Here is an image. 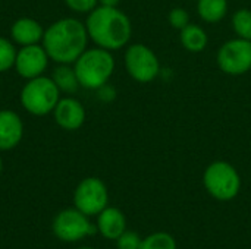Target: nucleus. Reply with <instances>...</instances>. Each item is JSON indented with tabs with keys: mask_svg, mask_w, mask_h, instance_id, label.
Here are the masks:
<instances>
[{
	"mask_svg": "<svg viewBox=\"0 0 251 249\" xmlns=\"http://www.w3.org/2000/svg\"><path fill=\"white\" fill-rule=\"evenodd\" d=\"M65 4L76 13H90L99 6V0H63Z\"/></svg>",
	"mask_w": 251,
	"mask_h": 249,
	"instance_id": "5701e85b",
	"label": "nucleus"
},
{
	"mask_svg": "<svg viewBox=\"0 0 251 249\" xmlns=\"http://www.w3.org/2000/svg\"><path fill=\"white\" fill-rule=\"evenodd\" d=\"M79 249H93V248H79Z\"/></svg>",
	"mask_w": 251,
	"mask_h": 249,
	"instance_id": "bb28decb",
	"label": "nucleus"
},
{
	"mask_svg": "<svg viewBox=\"0 0 251 249\" xmlns=\"http://www.w3.org/2000/svg\"><path fill=\"white\" fill-rule=\"evenodd\" d=\"M54 235L65 242H75L96 232L87 216L79 210H63L53 222Z\"/></svg>",
	"mask_w": 251,
	"mask_h": 249,
	"instance_id": "1a4fd4ad",
	"label": "nucleus"
},
{
	"mask_svg": "<svg viewBox=\"0 0 251 249\" xmlns=\"http://www.w3.org/2000/svg\"><path fill=\"white\" fill-rule=\"evenodd\" d=\"M1 169H3V161H1V157H0V173H1Z\"/></svg>",
	"mask_w": 251,
	"mask_h": 249,
	"instance_id": "a878e982",
	"label": "nucleus"
},
{
	"mask_svg": "<svg viewBox=\"0 0 251 249\" xmlns=\"http://www.w3.org/2000/svg\"><path fill=\"white\" fill-rule=\"evenodd\" d=\"M96 92H97V98L100 101H103V103H112L116 98V95H118L115 87H112L109 82L104 84V85H101L100 88H97Z\"/></svg>",
	"mask_w": 251,
	"mask_h": 249,
	"instance_id": "b1692460",
	"label": "nucleus"
},
{
	"mask_svg": "<svg viewBox=\"0 0 251 249\" xmlns=\"http://www.w3.org/2000/svg\"><path fill=\"white\" fill-rule=\"evenodd\" d=\"M231 25L237 37L251 41V9L241 7L234 12Z\"/></svg>",
	"mask_w": 251,
	"mask_h": 249,
	"instance_id": "a211bd4d",
	"label": "nucleus"
},
{
	"mask_svg": "<svg viewBox=\"0 0 251 249\" xmlns=\"http://www.w3.org/2000/svg\"><path fill=\"white\" fill-rule=\"evenodd\" d=\"M60 92L65 94H74L79 88V81L76 78V73L74 70V66L71 65H59L53 69V73L50 76Z\"/></svg>",
	"mask_w": 251,
	"mask_h": 249,
	"instance_id": "f3484780",
	"label": "nucleus"
},
{
	"mask_svg": "<svg viewBox=\"0 0 251 249\" xmlns=\"http://www.w3.org/2000/svg\"><path fill=\"white\" fill-rule=\"evenodd\" d=\"M22 107L32 116H46L53 113L60 100V91L49 76L28 79L19 95Z\"/></svg>",
	"mask_w": 251,
	"mask_h": 249,
	"instance_id": "20e7f679",
	"label": "nucleus"
},
{
	"mask_svg": "<svg viewBox=\"0 0 251 249\" xmlns=\"http://www.w3.org/2000/svg\"><path fill=\"white\" fill-rule=\"evenodd\" d=\"M24 136V123L13 110H0V151H9L19 145Z\"/></svg>",
	"mask_w": 251,
	"mask_h": 249,
	"instance_id": "f8f14e48",
	"label": "nucleus"
},
{
	"mask_svg": "<svg viewBox=\"0 0 251 249\" xmlns=\"http://www.w3.org/2000/svg\"><path fill=\"white\" fill-rule=\"evenodd\" d=\"M124 63L128 75L140 82H153L160 75V62L157 54L143 43L129 44L124 54Z\"/></svg>",
	"mask_w": 251,
	"mask_h": 249,
	"instance_id": "423d86ee",
	"label": "nucleus"
},
{
	"mask_svg": "<svg viewBox=\"0 0 251 249\" xmlns=\"http://www.w3.org/2000/svg\"><path fill=\"white\" fill-rule=\"evenodd\" d=\"M88 40L85 22L76 18H62L44 29L41 45L49 59L57 65H74L87 50Z\"/></svg>",
	"mask_w": 251,
	"mask_h": 249,
	"instance_id": "f257e3e1",
	"label": "nucleus"
},
{
	"mask_svg": "<svg viewBox=\"0 0 251 249\" xmlns=\"http://www.w3.org/2000/svg\"><path fill=\"white\" fill-rule=\"evenodd\" d=\"M219 69L229 76H241L251 70V41L240 37L225 41L216 54Z\"/></svg>",
	"mask_w": 251,
	"mask_h": 249,
	"instance_id": "0eeeda50",
	"label": "nucleus"
},
{
	"mask_svg": "<svg viewBox=\"0 0 251 249\" xmlns=\"http://www.w3.org/2000/svg\"><path fill=\"white\" fill-rule=\"evenodd\" d=\"M53 117L57 126L65 131H78L87 117L82 103L74 97L60 98L53 110Z\"/></svg>",
	"mask_w": 251,
	"mask_h": 249,
	"instance_id": "9b49d317",
	"label": "nucleus"
},
{
	"mask_svg": "<svg viewBox=\"0 0 251 249\" xmlns=\"http://www.w3.org/2000/svg\"><path fill=\"white\" fill-rule=\"evenodd\" d=\"M49 60L50 59L43 45L40 44L24 45L16 51L13 68L19 76L28 81L41 76L49 66Z\"/></svg>",
	"mask_w": 251,
	"mask_h": 249,
	"instance_id": "9d476101",
	"label": "nucleus"
},
{
	"mask_svg": "<svg viewBox=\"0 0 251 249\" xmlns=\"http://www.w3.org/2000/svg\"><path fill=\"white\" fill-rule=\"evenodd\" d=\"M109 201L107 188L99 178H85L79 182L74 194V203L76 210L85 216L100 214Z\"/></svg>",
	"mask_w": 251,
	"mask_h": 249,
	"instance_id": "6e6552de",
	"label": "nucleus"
},
{
	"mask_svg": "<svg viewBox=\"0 0 251 249\" xmlns=\"http://www.w3.org/2000/svg\"><path fill=\"white\" fill-rule=\"evenodd\" d=\"M99 230L106 239H118L126 229L124 213L116 207H106L99 214Z\"/></svg>",
	"mask_w": 251,
	"mask_h": 249,
	"instance_id": "4468645a",
	"label": "nucleus"
},
{
	"mask_svg": "<svg viewBox=\"0 0 251 249\" xmlns=\"http://www.w3.org/2000/svg\"><path fill=\"white\" fill-rule=\"evenodd\" d=\"M140 249H176V242L169 233L157 232L143 239Z\"/></svg>",
	"mask_w": 251,
	"mask_h": 249,
	"instance_id": "6ab92c4d",
	"label": "nucleus"
},
{
	"mask_svg": "<svg viewBox=\"0 0 251 249\" xmlns=\"http://www.w3.org/2000/svg\"><path fill=\"white\" fill-rule=\"evenodd\" d=\"M228 0H197V13L206 23H218L228 15Z\"/></svg>",
	"mask_w": 251,
	"mask_h": 249,
	"instance_id": "dca6fc26",
	"label": "nucleus"
},
{
	"mask_svg": "<svg viewBox=\"0 0 251 249\" xmlns=\"http://www.w3.org/2000/svg\"><path fill=\"white\" fill-rule=\"evenodd\" d=\"M121 0H99L100 6H109V7H118Z\"/></svg>",
	"mask_w": 251,
	"mask_h": 249,
	"instance_id": "393cba45",
	"label": "nucleus"
},
{
	"mask_svg": "<svg viewBox=\"0 0 251 249\" xmlns=\"http://www.w3.org/2000/svg\"><path fill=\"white\" fill-rule=\"evenodd\" d=\"M90 40L109 51H116L128 45L132 35V23L128 15L119 7L97 6L85 19Z\"/></svg>",
	"mask_w": 251,
	"mask_h": 249,
	"instance_id": "f03ea898",
	"label": "nucleus"
},
{
	"mask_svg": "<svg viewBox=\"0 0 251 249\" xmlns=\"http://www.w3.org/2000/svg\"><path fill=\"white\" fill-rule=\"evenodd\" d=\"M72 66L79 81V87L96 91L109 82L116 63L112 51L96 45L93 48H87Z\"/></svg>",
	"mask_w": 251,
	"mask_h": 249,
	"instance_id": "7ed1b4c3",
	"label": "nucleus"
},
{
	"mask_svg": "<svg viewBox=\"0 0 251 249\" xmlns=\"http://www.w3.org/2000/svg\"><path fill=\"white\" fill-rule=\"evenodd\" d=\"M168 21H169V25L174 28V29H184L188 23H191V18H190V12L181 6L178 7H174L169 10L168 13Z\"/></svg>",
	"mask_w": 251,
	"mask_h": 249,
	"instance_id": "412c9836",
	"label": "nucleus"
},
{
	"mask_svg": "<svg viewBox=\"0 0 251 249\" xmlns=\"http://www.w3.org/2000/svg\"><path fill=\"white\" fill-rule=\"evenodd\" d=\"M43 35L44 28L32 18H19L10 26V37L21 47L38 44L43 40Z\"/></svg>",
	"mask_w": 251,
	"mask_h": 249,
	"instance_id": "ddd939ff",
	"label": "nucleus"
},
{
	"mask_svg": "<svg viewBox=\"0 0 251 249\" xmlns=\"http://www.w3.org/2000/svg\"><path fill=\"white\" fill-rule=\"evenodd\" d=\"M179 41L182 47L190 53H201L209 44V35L206 29L197 23H188L179 31Z\"/></svg>",
	"mask_w": 251,
	"mask_h": 249,
	"instance_id": "2eb2a0df",
	"label": "nucleus"
},
{
	"mask_svg": "<svg viewBox=\"0 0 251 249\" xmlns=\"http://www.w3.org/2000/svg\"><path fill=\"white\" fill-rule=\"evenodd\" d=\"M16 48L13 43L4 37H0V73L13 68L16 59Z\"/></svg>",
	"mask_w": 251,
	"mask_h": 249,
	"instance_id": "aec40b11",
	"label": "nucleus"
},
{
	"mask_svg": "<svg viewBox=\"0 0 251 249\" xmlns=\"http://www.w3.org/2000/svg\"><path fill=\"white\" fill-rule=\"evenodd\" d=\"M141 241L140 236L134 232H124L118 239H116V244H118V249H140L141 245Z\"/></svg>",
	"mask_w": 251,
	"mask_h": 249,
	"instance_id": "4be33fe9",
	"label": "nucleus"
},
{
	"mask_svg": "<svg viewBox=\"0 0 251 249\" xmlns=\"http://www.w3.org/2000/svg\"><path fill=\"white\" fill-rule=\"evenodd\" d=\"M203 185L210 197L218 201L234 200L241 189L238 170L228 161L216 160L210 163L203 175Z\"/></svg>",
	"mask_w": 251,
	"mask_h": 249,
	"instance_id": "39448f33",
	"label": "nucleus"
}]
</instances>
